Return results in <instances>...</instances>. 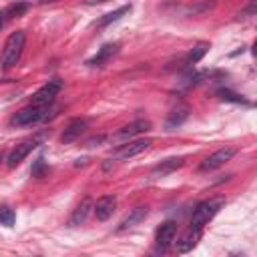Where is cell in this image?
I'll list each match as a JSON object with an SVG mask.
<instances>
[{
    "instance_id": "9a60e30c",
    "label": "cell",
    "mask_w": 257,
    "mask_h": 257,
    "mask_svg": "<svg viewBox=\"0 0 257 257\" xmlns=\"http://www.w3.org/2000/svg\"><path fill=\"white\" fill-rule=\"evenodd\" d=\"M147 213H149V207H135L122 221H120V225H118V231H124V229H131V227H135V225H139L145 217H147Z\"/></svg>"
},
{
    "instance_id": "52a82bcc",
    "label": "cell",
    "mask_w": 257,
    "mask_h": 257,
    "mask_svg": "<svg viewBox=\"0 0 257 257\" xmlns=\"http://www.w3.org/2000/svg\"><path fill=\"white\" fill-rule=\"evenodd\" d=\"M235 153H237L235 147H223V149H217L213 155H209V157L199 165V169H201V171H213V169H219L221 165H225L227 161H231Z\"/></svg>"
},
{
    "instance_id": "d6986e66",
    "label": "cell",
    "mask_w": 257,
    "mask_h": 257,
    "mask_svg": "<svg viewBox=\"0 0 257 257\" xmlns=\"http://www.w3.org/2000/svg\"><path fill=\"white\" fill-rule=\"evenodd\" d=\"M207 50H209V44L207 42H199V44H195L193 48H191V52L187 54V58H185V64L187 66H191V64H197L205 54H207Z\"/></svg>"
},
{
    "instance_id": "30bf717a",
    "label": "cell",
    "mask_w": 257,
    "mask_h": 257,
    "mask_svg": "<svg viewBox=\"0 0 257 257\" xmlns=\"http://www.w3.org/2000/svg\"><path fill=\"white\" fill-rule=\"evenodd\" d=\"M114 209H116V197H112V195H104L92 205V211L98 221H106L114 213Z\"/></svg>"
},
{
    "instance_id": "3957f363",
    "label": "cell",
    "mask_w": 257,
    "mask_h": 257,
    "mask_svg": "<svg viewBox=\"0 0 257 257\" xmlns=\"http://www.w3.org/2000/svg\"><path fill=\"white\" fill-rule=\"evenodd\" d=\"M48 106H50V104H44V106H40V104H28V106L20 108V110L12 116L10 122H12L14 126H30V124H36V122H40V120L46 118Z\"/></svg>"
},
{
    "instance_id": "277c9868",
    "label": "cell",
    "mask_w": 257,
    "mask_h": 257,
    "mask_svg": "<svg viewBox=\"0 0 257 257\" xmlns=\"http://www.w3.org/2000/svg\"><path fill=\"white\" fill-rule=\"evenodd\" d=\"M42 135H38V137H30V139H26V141H22V143H18L10 153H8V157H6V165L10 167V169H14V167H18L26 157H28V153L30 151H34L40 143H42Z\"/></svg>"
},
{
    "instance_id": "603a6c76",
    "label": "cell",
    "mask_w": 257,
    "mask_h": 257,
    "mask_svg": "<svg viewBox=\"0 0 257 257\" xmlns=\"http://www.w3.org/2000/svg\"><path fill=\"white\" fill-rule=\"evenodd\" d=\"M255 6H257V4H255V0H253V2H251V4L245 8V10H241V12H239V18H247V16L255 14Z\"/></svg>"
},
{
    "instance_id": "8992f818",
    "label": "cell",
    "mask_w": 257,
    "mask_h": 257,
    "mask_svg": "<svg viewBox=\"0 0 257 257\" xmlns=\"http://www.w3.org/2000/svg\"><path fill=\"white\" fill-rule=\"evenodd\" d=\"M151 145H153L151 139H135V141H128V143H124V145H120V147L116 149L114 159H116V161H126V159H131V157L141 155V153L147 151Z\"/></svg>"
},
{
    "instance_id": "ffe728a7",
    "label": "cell",
    "mask_w": 257,
    "mask_h": 257,
    "mask_svg": "<svg viewBox=\"0 0 257 257\" xmlns=\"http://www.w3.org/2000/svg\"><path fill=\"white\" fill-rule=\"evenodd\" d=\"M26 10H28V2H14V4L6 6L4 14H6V18H18V16H22Z\"/></svg>"
},
{
    "instance_id": "ba28073f",
    "label": "cell",
    "mask_w": 257,
    "mask_h": 257,
    "mask_svg": "<svg viewBox=\"0 0 257 257\" xmlns=\"http://www.w3.org/2000/svg\"><path fill=\"white\" fill-rule=\"evenodd\" d=\"M175 235H177V223L175 221H165L159 229H157V235H155V243L161 251L169 249L175 241Z\"/></svg>"
},
{
    "instance_id": "e0dca14e",
    "label": "cell",
    "mask_w": 257,
    "mask_h": 257,
    "mask_svg": "<svg viewBox=\"0 0 257 257\" xmlns=\"http://www.w3.org/2000/svg\"><path fill=\"white\" fill-rule=\"evenodd\" d=\"M183 163H185V157H171L153 169V177H165V175L173 173L175 169H179Z\"/></svg>"
},
{
    "instance_id": "7c38bea8",
    "label": "cell",
    "mask_w": 257,
    "mask_h": 257,
    "mask_svg": "<svg viewBox=\"0 0 257 257\" xmlns=\"http://www.w3.org/2000/svg\"><path fill=\"white\" fill-rule=\"evenodd\" d=\"M92 199L90 197H84L78 205H76V209L72 211V215H70V219H68V225H72V227H76V225H82L84 221H86V217L90 215V211H92Z\"/></svg>"
},
{
    "instance_id": "2e32d148",
    "label": "cell",
    "mask_w": 257,
    "mask_h": 257,
    "mask_svg": "<svg viewBox=\"0 0 257 257\" xmlns=\"http://www.w3.org/2000/svg\"><path fill=\"white\" fill-rule=\"evenodd\" d=\"M201 239V231L199 229H189L179 241H177V251L179 253H189Z\"/></svg>"
},
{
    "instance_id": "cb8c5ba5",
    "label": "cell",
    "mask_w": 257,
    "mask_h": 257,
    "mask_svg": "<svg viewBox=\"0 0 257 257\" xmlns=\"http://www.w3.org/2000/svg\"><path fill=\"white\" fill-rule=\"evenodd\" d=\"M42 167H44V159H38V161H36V167L32 169V175H38Z\"/></svg>"
},
{
    "instance_id": "484cf974",
    "label": "cell",
    "mask_w": 257,
    "mask_h": 257,
    "mask_svg": "<svg viewBox=\"0 0 257 257\" xmlns=\"http://www.w3.org/2000/svg\"><path fill=\"white\" fill-rule=\"evenodd\" d=\"M52 2H58V0H38V4H52Z\"/></svg>"
},
{
    "instance_id": "9c48e42d",
    "label": "cell",
    "mask_w": 257,
    "mask_h": 257,
    "mask_svg": "<svg viewBox=\"0 0 257 257\" xmlns=\"http://www.w3.org/2000/svg\"><path fill=\"white\" fill-rule=\"evenodd\" d=\"M151 131V122L145 120V118H139V120H133L128 124H124L122 128H118L114 133V139H131V137H137V135H143Z\"/></svg>"
},
{
    "instance_id": "d4e9b609",
    "label": "cell",
    "mask_w": 257,
    "mask_h": 257,
    "mask_svg": "<svg viewBox=\"0 0 257 257\" xmlns=\"http://www.w3.org/2000/svg\"><path fill=\"white\" fill-rule=\"evenodd\" d=\"M4 20H6V14H4V10H2V12H0V28L4 26Z\"/></svg>"
},
{
    "instance_id": "4fadbf2b",
    "label": "cell",
    "mask_w": 257,
    "mask_h": 257,
    "mask_svg": "<svg viewBox=\"0 0 257 257\" xmlns=\"http://www.w3.org/2000/svg\"><path fill=\"white\" fill-rule=\"evenodd\" d=\"M84 128H86V120H84V118H74V120H70L68 126L64 128L60 141H62V143H72V141H76V139L84 133Z\"/></svg>"
},
{
    "instance_id": "44dd1931",
    "label": "cell",
    "mask_w": 257,
    "mask_h": 257,
    "mask_svg": "<svg viewBox=\"0 0 257 257\" xmlns=\"http://www.w3.org/2000/svg\"><path fill=\"white\" fill-rule=\"evenodd\" d=\"M219 96H221L223 100H229V102H237V104H249V100H247L245 96H241V94H237V92H233V90H229V88L219 90Z\"/></svg>"
},
{
    "instance_id": "7402d4cb",
    "label": "cell",
    "mask_w": 257,
    "mask_h": 257,
    "mask_svg": "<svg viewBox=\"0 0 257 257\" xmlns=\"http://www.w3.org/2000/svg\"><path fill=\"white\" fill-rule=\"evenodd\" d=\"M14 219H16V215H14V211H12L10 207H2V209H0V223H2V225L12 227V225H14Z\"/></svg>"
},
{
    "instance_id": "8fae6325",
    "label": "cell",
    "mask_w": 257,
    "mask_h": 257,
    "mask_svg": "<svg viewBox=\"0 0 257 257\" xmlns=\"http://www.w3.org/2000/svg\"><path fill=\"white\" fill-rule=\"evenodd\" d=\"M116 52H118V44H116V42H108V44H104L92 58H88L86 64H88V66H98V68H100V66H104Z\"/></svg>"
},
{
    "instance_id": "6da1fadb",
    "label": "cell",
    "mask_w": 257,
    "mask_h": 257,
    "mask_svg": "<svg viewBox=\"0 0 257 257\" xmlns=\"http://www.w3.org/2000/svg\"><path fill=\"white\" fill-rule=\"evenodd\" d=\"M24 42H26V32H24V30H16V32H12V34L6 38L4 48H2V54H0V64H2V68H12V66L20 60Z\"/></svg>"
},
{
    "instance_id": "4316f807",
    "label": "cell",
    "mask_w": 257,
    "mask_h": 257,
    "mask_svg": "<svg viewBox=\"0 0 257 257\" xmlns=\"http://www.w3.org/2000/svg\"><path fill=\"white\" fill-rule=\"evenodd\" d=\"M2 161H4V155H2V153H0V163H2Z\"/></svg>"
},
{
    "instance_id": "5b68a950",
    "label": "cell",
    "mask_w": 257,
    "mask_h": 257,
    "mask_svg": "<svg viewBox=\"0 0 257 257\" xmlns=\"http://www.w3.org/2000/svg\"><path fill=\"white\" fill-rule=\"evenodd\" d=\"M60 88H62V82H60L58 78L48 80L46 84H42V86L32 94V102H30V104H40V106L52 104V100H54V96L58 94Z\"/></svg>"
},
{
    "instance_id": "5bb4252c",
    "label": "cell",
    "mask_w": 257,
    "mask_h": 257,
    "mask_svg": "<svg viewBox=\"0 0 257 257\" xmlns=\"http://www.w3.org/2000/svg\"><path fill=\"white\" fill-rule=\"evenodd\" d=\"M187 116H189V106H177V108H173L171 112H169V116H167V120H165V128L167 131H173V128H177V126H181L185 120H187Z\"/></svg>"
},
{
    "instance_id": "ac0fdd59",
    "label": "cell",
    "mask_w": 257,
    "mask_h": 257,
    "mask_svg": "<svg viewBox=\"0 0 257 257\" xmlns=\"http://www.w3.org/2000/svg\"><path fill=\"white\" fill-rule=\"evenodd\" d=\"M131 4H124V6H120V8H116L114 12H108V14H104L100 20H98V26L100 28H104V26H108V24H112V22H116V20H120L124 14H128L131 12Z\"/></svg>"
},
{
    "instance_id": "7a4b0ae2",
    "label": "cell",
    "mask_w": 257,
    "mask_h": 257,
    "mask_svg": "<svg viewBox=\"0 0 257 257\" xmlns=\"http://www.w3.org/2000/svg\"><path fill=\"white\" fill-rule=\"evenodd\" d=\"M225 205V197H213V199H207L203 203L197 205V209L193 211V217H191V229H203Z\"/></svg>"
}]
</instances>
